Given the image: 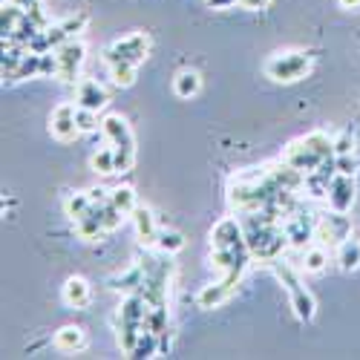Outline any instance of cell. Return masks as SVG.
<instances>
[{
  "mask_svg": "<svg viewBox=\"0 0 360 360\" xmlns=\"http://www.w3.org/2000/svg\"><path fill=\"white\" fill-rule=\"evenodd\" d=\"M328 159H335V139H328L323 130H311L306 136L294 139L283 153V162L291 165L294 170H300L303 176L317 170Z\"/></svg>",
  "mask_w": 360,
  "mask_h": 360,
  "instance_id": "cell-1",
  "label": "cell"
},
{
  "mask_svg": "<svg viewBox=\"0 0 360 360\" xmlns=\"http://www.w3.org/2000/svg\"><path fill=\"white\" fill-rule=\"evenodd\" d=\"M268 265H271V271H274L277 280L283 283V288H285V294H288V303H291L294 317H297L300 323H311L314 314H317V300H314V294L303 285V280H300V271H297L294 265L283 262V257L274 259V262H268Z\"/></svg>",
  "mask_w": 360,
  "mask_h": 360,
  "instance_id": "cell-2",
  "label": "cell"
},
{
  "mask_svg": "<svg viewBox=\"0 0 360 360\" xmlns=\"http://www.w3.org/2000/svg\"><path fill=\"white\" fill-rule=\"evenodd\" d=\"M101 136L115 150V170L127 173L136 162V136L127 124V118L122 112H107L101 118Z\"/></svg>",
  "mask_w": 360,
  "mask_h": 360,
  "instance_id": "cell-3",
  "label": "cell"
},
{
  "mask_svg": "<svg viewBox=\"0 0 360 360\" xmlns=\"http://www.w3.org/2000/svg\"><path fill=\"white\" fill-rule=\"evenodd\" d=\"M309 72H311V52H303V49L277 52L265 61V75L274 84H297Z\"/></svg>",
  "mask_w": 360,
  "mask_h": 360,
  "instance_id": "cell-4",
  "label": "cell"
},
{
  "mask_svg": "<svg viewBox=\"0 0 360 360\" xmlns=\"http://www.w3.org/2000/svg\"><path fill=\"white\" fill-rule=\"evenodd\" d=\"M150 55V35L147 32H133V35H124L112 41L107 49H104V64H144V58Z\"/></svg>",
  "mask_w": 360,
  "mask_h": 360,
  "instance_id": "cell-5",
  "label": "cell"
},
{
  "mask_svg": "<svg viewBox=\"0 0 360 360\" xmlns=\"http://www.w3.org/2000/svg\"><path fill=\"white\" fill-rule=\"evenodd\" d=\"M283 228H285V236H288V245L303 251L314 243L317 217L311 211H306L303 205H294L291 211H285V217H283Z\"/></svg>",
  "mask_w": 360,
  "mask_h": 360,
  "instance_id": "cell-6",
  "label": "cell"
},
{
  "mask_svg": "<svg viewBox=\"0 0 360 360\" xmlns=\"http://www.w3.org/2000/svg\"><path fill=\"white\" fill-rule=\"evenodd\" d=\"M352 236V219L346 214L338 211H328L326 217H317V228H314V243L323 248H338L340 243Z\"/></svg>",
  "mask_w": 360,
  "mask_h": 360,
  "instance_id": "cell-7",
  "label": "cell"
},
{
  "mask_svg": "<svg viewBox=\"0 0 360 360\" xmlns=\"http://www.w3.org/2000/svg\"><path fill=\"white\" fill-rule=\"evenodd\" d=\"M55 58H58V81L61 84H78L81 81V67L86 61V46L75 38V41H67L55 49Z\"/></svg>",
  "mask_w": 360,
  "mask_h": 360,
  "instance_id": "cell-8",
  "label": "cell"
},
{
  "mask_svg": "<svg viewBox=\"0 0 360 360\" xmlns=\"http://www.w3.org/2000/svg\"><path fill=\"white\" fill-rule=\"evenodd\" d=\"M75 110H78V104H70V101H61L52 110V115H49V133H52L55 141L70 144V141H75L81 136L78 122H75Z\"/></svg>",
  "mask_w": 360,
  "mask_h": 360,
  "instance_id": "cell-9",
  "label": "cell"
},
{
  "mask_svg": "<svg viewBox=\"0 0 360 360\" xmlns=\"http://www.w3.org/2000/svg\"><path fill=\"white\" fill-rule=\"evenodd\" d=\"M354 196H357V182H354V176L335 173L332 185H328V193H326L328 211L349 214V211H352V205H354Z\"/></svg>",
  "mask_w": 360,
  "mask_h": 360,
  "instance_id": "cell-10",
  "label": "cell"
},
{
  "mask_svg": "<svg viewBox=\"0 0 360 360\" xmlns=\"http://www.w3.org/2000/svg\"><path fill=\"white\" fill-rule=\"evenodd\" d=\"M130 219H133V225H136V236H139V243L144 245V248H156V239H159V219H156V214H153V207L150 205H139L136 211L130 214Z\"/></svg>",
  "mask_w": 360,
  "mask_h": 360,
  "instance_id": "cell-11",
  "label": "cell"
},
{
  "mask_svg": "<svg viewBox=\"0 0 360 360\" xmlns=\"http://www.w3.org/2000/svg\"><path fill=\"white\" fill-rule=\"evenodd\" d=\"M75 104L78 107H86V110H96L101 112L107 104H110V96H107V89L93 81V78H81L78 81V93H75Z\"/></svg>",
  "mask_w": 360,
  "mask_h": 360,
  "instance_id": "cell-12",
  "label": "cell"
},
{
  "mask_svg": "<svg viewBox=\"0 0 360 360\" xmlns=\"http://www.w3.org/2000/svg\"><path fill=\"white\" fill-rule=\"evenodd\" d=\"M61 300L70 309H86L89 300H93V285H89L84 277H70L61 288Z\"/></svg>",
  "mask_w": 360,
  "mask_h": 360,
  "instance_id": "cell-13",
  "label": "cell"
},
{
  "mask_svg": "<svg viewBox=\"0 0 360 360\" xmlns=\"http://www.w3.org/2000/svg\"><path fill=\"white\" fill-rule=\"evenodd\" d=\"M231 297H233V288L225 285L222 280H217V283L205 285V288L196 294V306H199V309H219V306L228 303Z\"/></svg>",
  "mask_w": 360,
  "mask_h": 360,
  "instance_id": "cell-14",
  "label": "cell"
},
{
  "mask_svg": "<svg viewBox=\"0 0 360 360\" xmlns=\"http://www.w3.org/2000/svg\"><path fill=\"white\" fill-rule=\"evenodd\" d=\"M328 268V248L311 243L309 248L300 251V271H306V274H323Z\"/></svg>",
  "mask_w": 360,
  "mask_h": 360,
  "instance_id": "cell-15",
  "label": "cell"
},
{
  "mask_svg": "<svg viewBox=\"0 0 360 360\" xmlns=\"http://www.w3.org/2000/svg\"><path fill=\"white\" fill-rule=\"evenodd\" d=\"M55 349H61V352H84L86 349V335H84V328L81 326H61L55 332Z\"/></svg>",
  "mask_w": 360,
  "mask_h": 360,
  "instance_id": "cell-16",
  "label": "cell"
},
{
  "mask_svg": "<svg viewBox=\"0 0 360 360\" xmlns=\"http://www.w3.org/2000/svg\"><path fill=\"white\" fill-rule=\"evenodd\" d=\"M335 251H338L335 254V262H338L340 271L352 274V271H357V268H360V239L349 236L346 243H340Z\"/></svg>",
  "mask_w": 360,
  "mask_h": 360,
  "instance_id": "cell-17",
  "label": "cell"
},
{
  "mask_svg": "<svg viewBox=\"0 0 360 360\" xmlns=\"http://www.w3.org/2000/svg\"><path fill=\"white\" fill-rule=\"evenodd\" d=\"M199 89H202V75L196 70H182L173 78V93L182 101H191L193 96H199Z\"/></svg>",
  "mask_w": 360,
  "mask_h": 360,
  "instance_id": "cell-18",
  "label": "cell"
},
{
  "mask_svg": "<svg viewBox=\"0 0 360 360\" xmlns=\"http://www.w3.org/2000/svg\"><path fill=\"white\" fill-rule=\"evenodd\" d=\"M23 18H26V9L18 6L15 0L4 4V12H0V32H4V38H12V35L18 32L20 23H23Z\"/></svg>",
  "mask_w": 360,
  "mask_h": 360,
  "instance_id": "cell-19",
  "label": "cell"
},
{
  "mask_svg": "<svg viewBox=\"0 0 360 360\" xmlns=\"http://www.w3.org/2000/svg\"><path fill=\"white\" fill-rule=\"evenodd\" d=\"M182 248H185V236L179 233V231H173V228H162V231H159V239H156V251H159V254L176 257Z\"/></svg>",
  "mask_w": 360,
  "mask_h": 360,
  "instance_id": "cell-20",
  "label": "cell"
},
{
  "mask_svg": "<svg viewBox=\"0 0 360 360\" xmlns=\"http://www.w3.org/2000/svg\"><path fill=\"white\" fill-rule=\"evenodd\" d=\"M93 205H96V202H93V196H89V191H75V193L64 202V211H67L70 222H75V219H81Z\"/></svg>",
  "mask_w": 360,
  "mask_h": 360,
  "instance_id": "cell-21",
  "label": "cell"
},
{
  "mask_svg": "<svg viewBox=\"0 0 360 360\" xmlns=\"http://www.w3.org/2000/svg\"><path fill=\"white\" fill-rule=\"evenodd\" d=\"M110 199H112V205L118 207L122 214H133L136 207H139V199H136V191L130 188V185H118V188H112L110 191Z\"/></svg>",
  "mask_w": 360,
  "mask_h": 360,
  "instance_id": "cell-22",
  "label": "cell"
},
{
  "mask_svg": "<svg viewBox=\"0 0 360 360\" xmlns=\"http://www.w3.org/2000/svg\"><path fill=\"white\" fill-rule=\"evenodd\" d=\"M89 167L101 176H110V173H118L115 170V150L107 144V147H98L93 156H89Z\"/></svg>",
  "mask_w": 360,
  "mask_h": 360,
  "instance_id": "cell-23",
  "label": "cell"
},
{
  "mask_svg": "<svg viewBox=\"0 0 360 360\" xmlns=\"http://www.w3.org/2000/svg\"><path fill=\"white\" fill-rule=\"evenodd\" d=\"M107 72H110V81H112L115 86L127 89V86L136 84V72H139V67H136V64H110Z\"/></svg>",
  "mask_w": 360,
  "mask_h": 360,
  "instance_id": "cell-24",
  "label": "cell"
},
{
  "mask_svg": "<svg viewBox=\"0 0 360 360\" xmlns=\"http://www.w3.org/2000/svg\"><path fill=\"white\" fill-rule=\"evenodd\" d=\"M75 122H78V130H81V133H96V130H101V118H98L96 110L78 107V110H75Z\"/></svg>",
  "mask_w": 360,
  "mask_h": 360,
  "instance_id": "cell-25",
  "label": "cell"
},
{
  "mask_svg": "<svg viewBox=\"0 0 360 360\" xmlns=\"http://www.w3.org/2000/svg\"><path fill=\"white\" fill-rule=\"evenodd\" d=\"M357 150V139L352 130H343L340 136H335V156H354Z\"/></svg>",
  "mask_w": 360,
  "mask_h": 360,
  "instance_id": "cell-26",
  "label": "cell"
},
{
  "mask_svg": "<svg viewBox=\"0 0 360 360\" xmlns=\"http://www.w3.org/2000/svg\"><path fill=\"white\" fill-rule=\"evenodd\" d=\"M335 170L346 173V176H354L357 173V159L354 156H335Z\"/></svg>",
  "mask_w": 360,
  "mask_h": 360,
  "instance_id": "cell-27",
  "label": "cell"
},
{
  "mask_svg": "<svg viewBox=\"0 0 360 360\" xmlns=\"http://www.w3.org/2000/svg\"><path fill=\"white\" fill-rule=\"evenodd\" d=\"M268 4H271V0H239V9L259 12V9H268Z\"/></svg>",
  "mask_w": 360,
  "mask_h": 360,
  "instance_id": "cell-28",
  "label": "cell"
},
{
  "mask_svg": "<svg viewBox=\"0 0 360 360\" xmlns=\"http://www.w3.org/2000/svg\"><path fill=\"white\" fill-rule=\"evenodd\" d=\"M207 9H214V12H225V9H233L239 6V0H205Z\"/></svg>",
  "mask_w": 360,
  "mask_h": 360,
  "instance_id": "cell-29",
  "label": "cell"
},
{
  "mask_svg": "<svg viewBox=\"0 0 360 360\" xmlns=\"http://www.w3.org/2000/svg\"><path fill=\"white\" fill-rule=\"evenodd\" d=\"M343 9H360V0H338Z\"/></svg>",
  "mask_w": 360,
  "mask_h": 360,
  "instance_id": "cell-30",
  "label": "cell"
}]
</instances>
